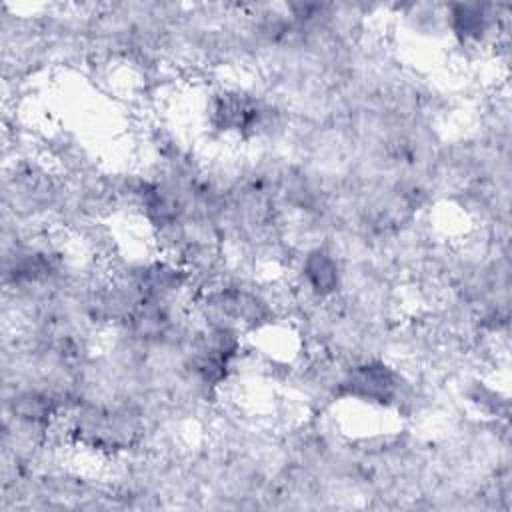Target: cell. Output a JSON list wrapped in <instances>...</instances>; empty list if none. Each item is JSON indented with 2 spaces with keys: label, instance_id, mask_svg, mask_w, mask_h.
Segmentation results:
<instances>
[{
  "label": "cell",
  "instance_id": "6da1fadb",
  "mask_svg": "<svg viewBox=\"0 0 512 512\" xmlns=\"http://www.w3.org/2000/svg\"><path fill=\"white\" fill-rule=\"evenodd\" d=\"M346 384H352V392L358 398L384 402L394 396L398 380L396 374L384 364H364L350 374Z\"/></svg>",
  "mask_w": 512,
  "mask_h": 512
},
{
  "label": "cell",
  "instance_id": "7a4b0ae2",
  "mask_svg": "<svg viewBox=\"0 0 512 512\" xmlns=\"http://www.w3.org/2000/svg\"><path fill=\"white\" fill-rule=\"evenodd\" d=\"M338 272L336 260L324 250H314L304 260V276L318 294H330L338 286Z\"/></svg>",
  "mask_w": 512,
  "mask_h": 512
}]
</instances>
